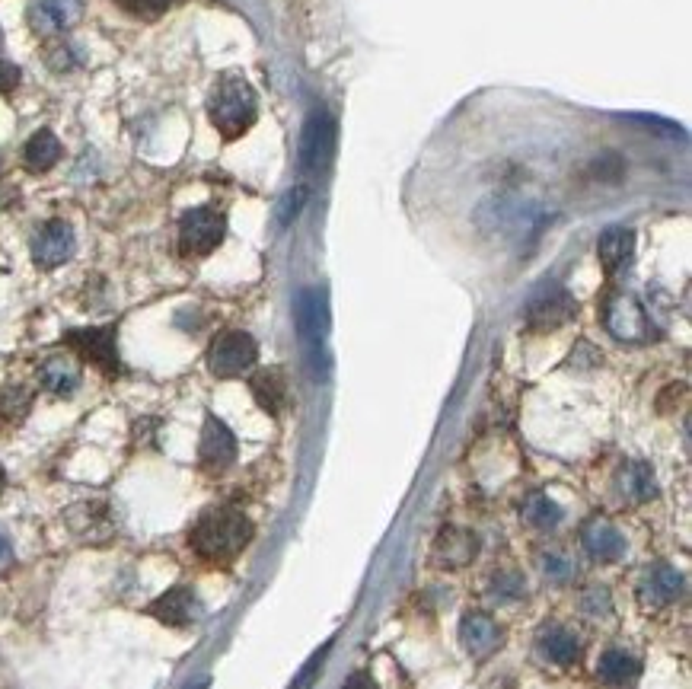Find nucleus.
Masks as SVG:
<instances>
[{
    "instance_id": "f257e3e1",
    "label": "nucleus",
    "mask_w": 692,
    "mask_h": 689,
    "mask_svg": "<svg viewBox=\"0 0 692 689\" xmlns=\"http://www.w3.org/2000/svg\"><path fill=\"white\" fill-rule=\"evenodd\" d=\"M252 536V524L233 508H217L201 514V520L192 527V549L208 562H227L240 556Z\"/></svg>"
},
{
    "instance_id": "f03ea898",
    "label": "nucleus",
    "mask_w": 692,
    "mask_h": 689,
    "mask_svg": "<svg viewBox=\"0 0 692 689\" xmlns=\"http://www.w3.org/2000/svg\"><path fill=\"white\" fill-rule=\"evenodd\" d=\"M256 93L240 74H224L208 99V115L227 141L240 138L256 122Z\"/></svg>"
},
{
    "instance_id": "7ed1b4c3",
    "label": "nucleus",
    "mask_w": 692,
    "mask_h": 689,
    "mask_svg": "<svg viewBox=\"0 0 692 689\" xmlns=\"http://www.w3.org/2000/svg\"><path fill=\"white\" fill-rule=\"evenodd\" d=\"M294 323H297V339H300L303 355H307L310 367L319 374V364L326 361V332H329L323 294L300 291L294 300Z\"/></svg>"
},
{
    "instance_id": "20e7f679",
    "label": "nucleus",
    "mask_w": 692,
    "mask_h": 689,
    "mask_svg": "<svg viewBox=\"0 0 692 689\" xmlns=\"http://www.w3.org/2000/svg\"><path fill=\"white\" fill-rule=\"evenodd\" d=\"M227 233V221L221 211L214 208H192L182 214L179 221V246L185 256H208L221 246Z\"/></svg>"
},
{
    "instance_id": "39448f33",
    "label": "nucleus",
    "mask_w": 692,
    "mask_h": 689,
    "mask_svg": "<svg viewBox=\"0 0 692 689\" xmlns=\"http://www.w3.org/2000/svg\"><path fill=\"white\" fill-rule=\"evenodd\" d=\"M259 358V345L246 332H224L208 351V367L214 377H240Z\"/></svg>"
},
{
    "instance_id": "423d86ee",
    "label": "nucleus",
    "mask_w": 692,
    "mask_h": 689,
    "mask_svg": "<svg viewBox=\"0 0 692 689\" xmlns=\"http://www.w3.org/2000/svg\"><path fill=\"white\" fill-rule=\"evenodd\" d=\"M335 147V122L332 115L323 109H313L307 115V125H303L300 134V170L303 173H316L323 170L332 157Z\"/></svg>"
},
{
    "instance_id": "0eeeda50",
    "label": "nucleus",
    "mask_w": 692,
    "mask_h": 689,
    "mask_svg": "<svg viewBox=\"0 0 692 689\" xmlns=\"http://www.w3.org/2000/svg\"><path fill=\"white\" fill-rule=\"evenodd\" d=\"M83 16L80 0H29L26 20L29 29L42 39H55L61 32L74 29Z\"/></svg>"
},
{
    "instance_id": "6e6552de",
    "label": "nucleus",
    "mask_w": 692,
    "mask_h": 689,
    "mask_svg": "<svg viewBox=\"0 0 692 689\" xmlns=\"http://www.w3.org/2000/svg\"><path fill=\"white\" fill-rule=\"evenodd\" d=\"M80 358L93 361L99 371L118 374V345H115V326H96V329H71L64 335Z\"/></svg>"
},
{
    "instance_id": "1a4fd4ad",
    "label": "nucleus",
    "mask_w": 692,
    "mask_h": 689,
    "mask_svg": "<svg viewBox=\"0 0 692 689\" xmlns=\"http://www.w3.org/2000/svg\"><path fill=\"white\" fill-rule=\"evenodd\" d=\"M606 329L622 342H641L651 335V319L632 294H616L606 304Z\"/></svg>"
},
{
    "instance_id": "9d476101",
    "label": "nucleus",
    "mask_w": 692,
    "mask_h": 689,
    "mask_svg": "<svg viewBox=\"0 0 692 689\" xmlns=\"http://www.w3.org/2000/svg\"><path fill=\"white\" fill-rule=\"evenodd\" d=\"M74 230L64 221H48L32 240V259L39 268H58L74 256Z\"/></svg>"
},
{
    "instance_id": "9b49d317",
    "label": "nucleus",
    "mask_w": 692,
    "mask_h": 689,
    "mask_svg": "<svg viewBox=\"0 0 692 689\" xmlns=\"http://www.w3.org/2000/svg\"><path fill=\"white\" fill-rule=\"evenodd\" d=\"M147 613L157 616L166 626H192L201 619L205 607H201V600L195 597L192 587H173V591H166L163 597L150 603Z\"/></svg>"
},
{
    "instance_id": "f8f14e48",
    "label": "nucleus",
    "mask_w": 692,
    "mask_h": 689,
    "mask_svg": "<svg viewBox=\"0 0 692 689\" xmlns=\"http://www.w3.org/2000/svg\"><path fill=\"white\" fill-rule=\"evenodd\" d=\"M198 453H201V466L211 469V473H221V469H227L236 460V438L221 418H214V415L205 418Z\"/></svg>"
},
{
    "instance_id": "ddd939ff",
    "label": "nucleus",
    "mask_w": 692,
    "mask_h": 689,
    "mask_svg": "<svg viewBox=\"0 0 692 689\" xmlns=\"http://www.w3.org/2000/svg\"><path fill=\"white\" fill-rule=\"evenodd\" d=\"M581 543L594 562H619L626 556V540H622V533L603 517H590L581 527Z\"/></svg>"
},
{
    "instance_id": "4468645a",
    "label": "nucleus",
    "mask_w": 692,
    "mask_h": 689,
    "mask_svg": "<svg viewBox=\"0 0 692 689\" xmlns=\"http://www.w3.org/2000/svg\"><path fill=\"white\" fill-rule=\"evenodd\" d=\"M530 326L536 329H559L575 316V300H571L562 288H552L543 297H536L530 304Z\"/></svg>"
},
{
    "instance_id": "2eb2a0df",
    "label": "nucleus",
    "mask_w": 692,
    "mask_h": 689,
    "mask_svg": "<svg viewBox=\"0 0 692 689\" xmlns=\"http://www.w3.org/2000/svg\"><path fill=\"white\" fill-rule=\"evenodd\" d=\"M680 591H683L680 571L670 565H654L645 575V581H641V603L645 607H667V603L680 597Z\"/></svg>"
},
{
    "instance_id": "dca6fc26",
    "label": "nucleus",
    "mask_w": 692,
    "mask_h": 689,
    "mask_svg": "<svg viewBox=\"0 0 692 689\" xmlns=\"http://www.w3.org/2000/svg\"><path fill=\"white\" fill-rule=\"evenodd\" d=\"M632 252H635V233L629 227H610L600 233L597 256L606 268V275L622 272V268L632 262Z\"/></svg>"
},
{
    "instance_id": "f3484780",
    "label": "nucleus",
    "mask_w": 692,
    "mask_h": 689,
    "mask_svg": "<svg viewBox=\"0 0 692 689\" xmlns=\"http://www.w3.org/2000/svg\"><path fill=\"white\" fill-rule=\"evenodd\" d=\"M460 638L472 658H485V654L495 651L498 645V626H495V619L485 613H466L460 623Z\"/></svg>"
},
{
    "instance_id": "a211bd4d",
    "label": "nucleus",
    "mask_w": 692,
    "mask_h": 689,
    "mask_svg": "<svg viewBox=\"0 0 692 689\" xmlns=\"http://www.w3.org/2000/svg\"><path fill=\"white\" fill-rule=\"evenodd\" d=\"M39 380L48 393H55V396H71L77 386H80V367L77 361L71 358H64V355H55V358H48L42 367H39Z\"/></svg>"
},
{
    "instance_id": "6ab92c4d",
    "label": "nucleus",
    "mask_w": 692,
    "mask_h": 689,
    "mask_svg": "<svg viewBox=\"0 0 692 689\" xmlns=\"http://www.w3.org/2000/svg\"><path fill=\"white\" fill-rule=\"evenodd\" d=\"M597 674L603 683H610V686H632L641 674V664L632 658V654L626 651H619V648H610V651H603V658L597 664Z\"/></svg>"
},
{
    "instance_id": "aec40b11",
    "label": "nucleus",
    "mask_w": 692,
    "mask_h": 689,
    "mask_svg": "<svg viewBox=\"0 0 692 689\" xmlns=\"http://www.w3.org/2000/svg\"><path fill=\"white\" fill-rule=\"evenodd\" d=\"M539 651H543V658H549L552 664H575L578 661V638L571 635L568 629L562 626H549L539 632Z\"/></svg>"
},
{
    "instance_id": "412c9836",
    "label": "nucleus",
    "mask_w": 692,
    "mask_h": 689,
    "mask_svg": "<svg viewBox=\"0 0 692 689\" xmlns=\"http://www.w3.org/2000/svg\"><path fill=\"white\" fill-rule=\"evenodd\" d=\"M61 160V141L55 138L52 131H36L32 138L26 141V166L32 173H45Z\"/></svg>"
},
{
    "instance_id": "4be33fe9",
    "label": "nucleus",
    "mask_w": 692,
    "mask_h": 689,
    "mask_svg": "<svg viewBox=\"0 0 692 689\" xmlns=\"http://www.w3.org/2000/svg\"><path fill=\"white\" fill-rule=\"evenodd\" d=\"M252 396L259 399L265 412L278 415L284 409V399H288V386H284V377L278 371H262L252 377Z\"/></svg>"
},
{
    "instance_id": "5701e85b",
    "label": "nucleus",
    "mask_w": 692,
    "mask_h": 689,
    "mask_svg": "<svg viewBox=\"0 0 692 689\" xmlns=\"http://www.w3.org/2000/svg\"><path fill=\"white\" fill-rule=\"evenodd\" d=\"M476 549H479L476 536L466 533V530H447V533L441 536V556H444V562L453 565V568L466 565L472 556H476Z\"/></svg>"
},
{
    "instance_id": "b1692460",
    "label": "nucleus",
    "mask_w": 692,
    "mask_h": 689,
    "mask_svg": "<svg viewBox=\"0 0 692 689\" xmlns=\"http://www.w3.org/2000/svg\"><path fill=\"white\" fill-rule=\"evenodd\" d=\"M622 492L635 501H648L657 495V479L651 473L648 463H629L626 473H622Z\"/></svg>"
},
{
    "instance_id": "393cba45",
    "label": "nucleus",
    "mask_w": 692,
    "mask_h": 689,
    "mask_svg": "<svg viewBox=\"0 0 692 689\" xmlns=\"http://www.w3.org/2000/svg\"><path fill=\"white\" fill-rule=\"evenodd\" d=\"M523 517H527L533 527L546 530V527H555L562 520V508L555 501H549V495L536 492V495L527 498V504H523Z\"/></svg>"
},
{
    "instance_id": "a878e982",
    "label": "nucleus",
    "mask_w": 692,
    "mask_h": 689,
    "mask_svg": "<svg viewBox=\"0 0 692 689\" xmlns=\"http://www.w3.org/2000/svg\"><path fill=\"white\" fill-rule=\"evenodd\" d=\"M543 575L549 581L565 584V581L575 578V562H571L568 556H562V552H546V556H543Z\"/></svg>"
},
{
    "instance_id": "bb28decb",
    "label": "nucleus",
    "mask_w": 692,
    "mask_h": 689,
    "mask_svg": "<svg viewBox=\"0 0 692 689\" xmlns=\"http://www.w3.org/2000/svg\"><path fill=\"white\" fill-rule=\"evenodd\" d=\"M118 7L122 10H128V13H134V16H144V20H154V16H160V13H166L170 10L176 0H115Z\"/></svg>"
},
{
    "instance_id": "cd10ccee",
    "label": "nucleus",
    "mask_w": 692,
    "mask_h": 689,
    "mask_svg": "<svg viewBox=\"0 0 692 689\" xmlns=\"http://www.w3.org/2000/svg\"><path fill=\"white\" fill-rule=\"evenodd\" d=\"M303 201H307V189H303V186L291 189L288 195L281 198V205H278V224H281V227H288V224L294 221V217L300 214Z\"/></svg>"
},
{
    "instance_id": "c85d7f7f",
    "label": "nucleus",
    "mask_w": 692,
    "mask_h": 689,
    "mask_svg": "<svg viewBox=\"0 0 692 689\" xmlns=\"http://www.w3.org/2000/svg\"><path fill=\"white\" fill-rule=\"evenodd\" d=\"M581 607L587 616H606L613 610V603H610V594H606V587H590V591L584 594Z\"/></svg>"
},
{
    "instance_id": "c756f323",
    "label": "nucleus",
    "mask_w": 692,
    "mask_h": 689,
    "mask_svg": "<svg viewBox=\"0 0 692 689\" xmlns=\"http://www.w3.org/2000/svg\"><path fill=\"white\" fill-rule=\"evenodd\" d=\"M326 654H329V645H326L323 651H319V654H313V658L307 661V667L300 670V677L294 680V686H291V689H310V686H313V680L319 677V670H323Z\"/></svg>"
},
{
    "instance_id": "7c9ffc66",
    "label": "nucleus",
    "mask_w": 692,
    "mask_h": 689,
    "mask_svg": "<svg viewBox=\"0 0 692 689\" xmlns=\"http://www.w3.org/2000/svg\"><path fill=\"white\" fill-rule=\"evenodd\" d=\"M492 587H495L498 597H520L523 594V578L517 575V571H501V575H495Z\"/></svg>"
},
{
    "instance_id": "2f4dec72",
    "label": "nucleus",
    "mask_w": 692,
    "mask_h": 689,
    "mask_svg": "<svg viewBox=\"0 0 692 689\" xmlns=\"http://www.w3.org/2000/svg\"><path fill=\"white\" fill-rule=\"evenodd\" d=\"M16 87H20V67L0 61V93H13Z\"/></svg>"
},
{
    "instance_id": "473e14b6",
    "label": "nucleus",
    "mask_w": 692,
    "mask_h": 689,
    "mask_svg": "<svg viewBox=\"0 0 692 689\" xmlns=\"http://www.w3.org/2000/svg\"><path fill=\"white\" fill-rule=\"evenodd\" d=\"M342 689H377V683H374V677H370V674H364V670H358V674H351V677H348V683H345Z\"/></svg>"
},
{
    "instance_id": "72a5a7b5",
    "label": "nucleus",
    "mask_w": 692,
    "mask_h": 689,
    "mask_svg": "<svg viewBox=\"0 0 692 689\" xmlns=\"http://www.w3.org/2000/svg\"><path fill=\"white\" fill-rule=\"evenodd\" d=\"M13 565V546L4 533H0V571H7Z\"/></svg>"
},
{
    "instance_id": "f704fd0d",
    "label": "nucleus",
    "mask_w": 692,
    "mask_h": 689,
    "mask_svg": "<svg viewBox=\"0 0 692 689\" xmlns=\"http://www.w3.org/2000/svg\"><path fill=\"white\" fill-rule=\"evenodd\" d=\"M195 689H208V680H201V683H198Z\"/></svg>"
},
{
    "instance_id": "c9c22d12",
    "label": "nucleus",
    "mask_w": 692,
    "mask_h": 689,
    "mask_svg": "<svg viewBox=\"0 0 692 689\" xmlns=\"http://www.w3.org/2000/svg\"><path fill=\"white\" fill-rule=\"evenodd\" d=\"M0 489H4V469H0Z\"/></svg>"
},
{
    "instance_id": "e433bc0d",
    "label": "nucleus",
    "mask_w": 692,
    "mask_h": 689,
    "mask_svg": "<svg viewBox=\"0 0 692 689\" xmlns=\"http://www.w3.org/2000/svg\"><path fill=\"white\" fill-rule=\"evenodd\" d=\"M0 170H4V163H0Z\"/></svg>"
},
{
    "instance_id": "4c0bfd02",
    "label": "nucleus",
    "mask_w": 692,
    "mask_h": 689,
    "mask_svg": "<svg viewBox=\"0 0 692 689\" xmlns=\"http://www.w3.org/2000/svg\"><path fill=\"white\" fill-rule=\"evenodd\" d=\"M0 39H4V36H0Z\"/></svg>"
}]
</instances>
